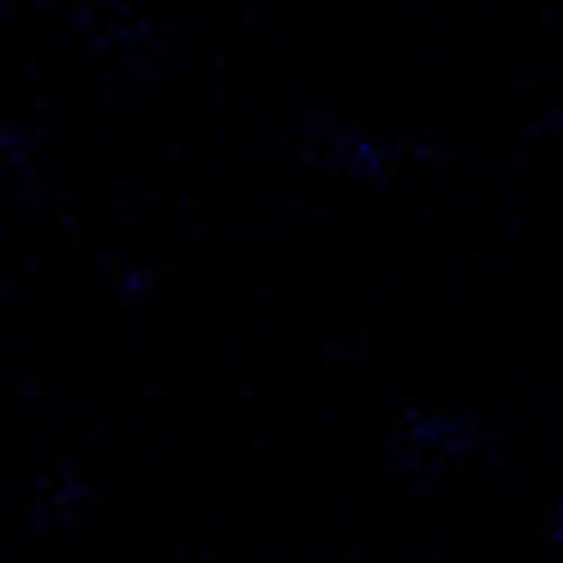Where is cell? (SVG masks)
I'll return each instance as SVG.
<instances>
[{"label":"cell","instance_id":"cell-2","mask_svg":"<svg viewBox=\"0 0 563 563\" xmlns=\"http://www.w3.org/2000/svg\"><path fill=\"white\" fill-rule=\"evenodd\" d=\"M302 150L311 163H324L356 180H388V154L374 135L356 126H339L330 118H311L302 126Z\"/></svg>","mask_w":563,"mask_h":563},{"label":"cell","instance_id":"cell-3","mask_svg":"<svg viewBox=\"0 0 563 563\" xmlns=\"http://www.w3.org/2000/svg\"><path fill=\"white\" fill-rule=\"evenodd\" d=\"M550 541L563 550V496H559V505H554V514H550Z\"/></svg>","mask_w":563,"mask_h":563},{"label":"cell","instance_id":"cell-1","mask_svg":"<svg viewBox=\"0 0 563 563\" xmlns=\"http://www.w3.org/2000/svg\"><path fill=\"white\" fill-rule=\"evenodd\" d=\"M483 451V424L468 410H438V406H410L393 433L388 460L401 478L415 487H433L455 464Z\"/></svg>","mask_w":563,"mask_h":563}]
</instances>
